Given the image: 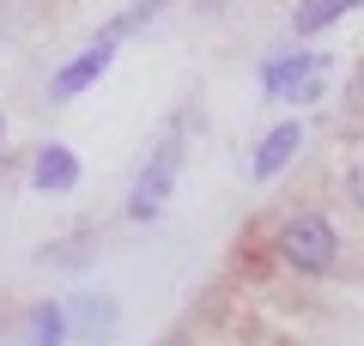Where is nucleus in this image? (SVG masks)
Masks as SVG:
<instances>
[{"mask_svg":"<svg viewBox=\"0 0 364 346\" xmlns=\"http://www.w3.org/2000/svg\"><path fill=\"white\" fill-rule=\"evenodd\" d=\"M164 6H170V0H134L128 13H122V19H109V25L97 31V37H104V43H122V37H128V31H140V25H152V19L164 13Z\"/></svg>","mask_w":364,"mask_h":346,"instance_id":"obj_10","label":"nucleus"},{"mask_svg":"<svg viewBox=\"0 0 364 346\" xmlns=\"http://www.w3.org/2000/svg\"><path fill=\"white\" fill-rule=\"evenodd\" d=\"M67 334H79V340H109L116 334V316H122V304L109 292H79V298H67Z\"/></svg>","mask_w":364,"mask_h":346,"instance_id":"obj_5","label":"nucleus"},{"mask_svg":"<svg viewBox=\"0 0 364 346\" xmlns=\"http://www.w3.org/2000/svg\"><path fill=\"white\" fill-rule=\"evenodd\" d=\"M328 67L334 61L316 55V49H279L267 67H261V91H267V98H316Z\"/></svg>","mask_w":364,"mask_h":346,"instance_id":"obj_3","label":"nucleus"},{"mask_svg":"<svg viewBox=\"0 0 364 346\" xmlns=\"http://www.w3.org/2000/svg\"><path fill=\"white\" fill-rule=\"evenodd\" d=\"M116 49H122V43H104V37L91 43V49H79V55H73L67 67H55V79H49V98H55V103H73V98H79L85 85H97V79L109 73Z\"/></svg>","mask_w":364,"mask_h":346,"instance_id":"obj_4","label":"nucleus"},{"mask_svg":"<svg viewBox=\"0 0 364 346\" xmlns=\"http://www.w3.org/2000/svg\"><path fill=\"white\" fill-rule=\"evenodd\" d=\"M31 182H37L43 194H67L79 182V158L67 152V146H37V158H31Z\"/></svg>","mask_w":364,"mask_h":346,"instance_id":"obj_7","label":"nucleus"},{"mask_svg":"<svg viewBox=\"0 0 364 346\" xmlns=\"http://www.w3.org/2000/svg\"><path fill=\"white\" fill-rule=\"evenodd\" d=\"M73 334H67V310L61 304H37L25 316V346H67Z\"/></svg>","mask_w":364,"mask_h":346,"instance_id":"obj_9","label":"nucleus"},{"mask_svg":"<svg viewBox=\"0 0 364 346\" xmlns=\"http://www.w3.org/2000/svg\"><path fill=\"white\" fill-rule=\"evenodd\" d=\"M352 6H358V0H298V13H291V37H322V31L340 25Z\"/></svg>","mask_w":364,"mask_h":346,"instance_id":"obj_8","label":"nucleus"},{"mask_svg":"<svg viewBox=\"0 0 364 346\" xmlns=\"http://www.w3.org/2000/svg\"><path fill=\"white\" fill-rule=\"evenodd\" d=\"M298 152H304V122H279V128L261 134L255 158H249V177H255V182H273V177H279V170H286Z\"/></svg>","mask_w":364,"mask_h":346,"instance_id":"obj_6","label":"nucleus"},{"mask_svg":"<svg viewBox=\"0 0 364 346\" xmlns=\"http://www.w3.org/2000/svg\"><path fill=\"white\" fill-rule=\"evenodd\" d=\"M182 128H170L164 140H158V152L140 164V177H134V194H128V219L134 225H146V219H158L170 206V194H176V170H182Z\"/></svg>","mask_w":364,"mask_h":346,"instance_id":"obj_2","label":"nucleus"},{"mask_svg":"<svg viewBox=\"0 0 364 346\" xmlns=\"http://www.w3.org/2000/svg\"><path fill=\"white\" fill-rule=\"evenodd\" d=\"M0 140H6V115H0Z\"/></svg>","mask_w":364,"mask_h":346,"instance_id":"obj_11","label":"nucleus"},{"mask_svg":"<svg viewBox=\"0 0 364 346\" xmlns=\"http://www.w3.org/2000/svg\"><path fill=\"white\" fill-rule=\"evenodd\" d=\"M273 249H279V261H286L291 273L322 280V273L340 268V225H334L328 213H316V206L286 213L279 225H273Z\"/></svg>","mask_w":364,"mask_h":346,"instance_id":"obj_1","label":"nucleus"}]
</instances>
